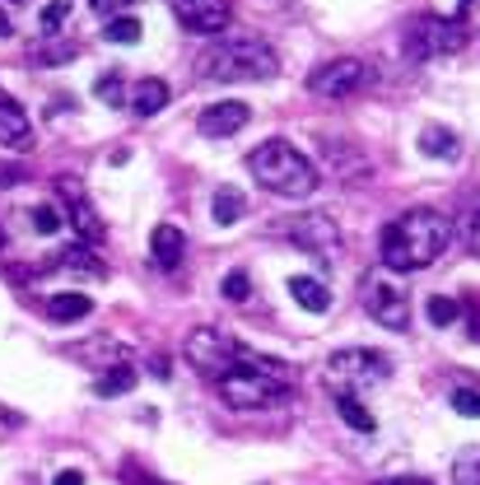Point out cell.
<instances>
[{
  "instance_id": "25",
  "label": "cell",
  "mask_w": 480,
  "mask_h": 485,
  "mask_svg": "<svg viewBox=\"0 0 480 485\" xmlns=\"http://www.w3.org/2000/svg\"><path fill=\"white\" fill-rule=\"evenodd\" d=\"M336 411H340V420L350 425V429H359V435H373V416L364 411V401H359V397L336 392Z\"/></svg>"
},
{
  "instance_id": "40",
  "label": "cell",
  "mask_w": 480,
  "mask_h": 485,
  "mask_svg": "<svg viewBox=\"0 0 480 485\" xmlns=\"http://www.w3.org/2000/svg\"><path fill=\"white\" fill-rule=\"evenodd\" d=\"M149 364H154V379H168V373H173V369H168V360H164V355H154V360H149Z\"/></svg>"
},
{
  "instance_id": "19",
  "label": "cell",
  "mask_w": 480,
  "mask_h": 485,
  "mask_svg": "<svg viewBox=\"0 0 480 485\" xmlns=\"http://www.w3.org/2000/svg\"><path fill=\"white\" fill-rule=\"evenodd\" d=\"M29 113H23V107L0 89V145H23L29 141Z\"/></svg>"
},
{
  "instance_id": "35",
  "label": "cell",
  "mask_w": 480,
  "mask_h": 485,
  "mask_svg": "<svg viewBox=\"0 0 480 485\" xmlns=\"http://www.w3.org/2000/svg\"><path fill=\"white\" fill-rule=\"evenodd\" d=\"M89 5H94L103 19H122V10H131L136 0H89Z\"/></svg>"
},
{
  "instance_id": "7",
  "label": "cell",
  "mask_w": 480,
  "mask_h": 485,
  "mask_svg": "<svg viewBox=\"0 0 480 485\" xmlns=\"http://www.w3.org/2000/svg\"><path fill=\"white\" fill-rule=\"evenodd\" d=\"M373 66L359 61V57H336V61H322L312 75H308V89L322 94V98H350V94H364L373 85Z\"/></svg>"
},
{
  "instance_id": "42",
  "label": "cell",
  "mask_w": 480,
  "mask_h": 485,
  "mask_svg": "<svg viewBox=\"0 0 480 485\" xmlns=\"http://www.w3.org/2000/svg\"><path fill=\"white\" fill-rule=\"evenodd\" d=\"M457 5H462V10H471V5H475V0H457Z\"/></svg>"
},
{
  "instance_id": "29",
  "label": "cell",
  "mask_w": 480,
  "mask_h": 485,
  "mask_svg": "<svg viewBox=\"0 0 480 485\" xmlns=\"http://www.w3.org/2000/svg\"><path fill=\"white\" fill-rule=\"evenodd\" d=\"M140 19H131V14H122V19H108V33H103V38H108V42H122V47H136L140 42Z\"/></svg>"
},
{
  "instance_id": "22",
  "label": "cell",
  "mask_w": 480,
  "mask_h": 485,
  "mask_svg": "<svg viewBox=\"0 0 480 485\" xmlns=\"http://www.w3.org/2000/svg\"><path fill=\"white\" fill-rule=\"evenodd\" d=\"M140 383V373L131 369V364H117V369H103L98 373V383H94V397H126L131 388Z\"/></svg>"
},
{
  "instance_id": "4",
  "label": "cell",
  "mask_w": 480,
  "mask_h": 485,
  "mask_svg": "<svg viewBox=\"0 0 480 485\" xmlns=\"http://www.w3.org/2000/svg\"><path fill=\"white\" fill-rule=\"evenodd\" d=\"M248 173L266 187L271 197H285V201H303L317 192V169L312 159L299 154L289 141H261L252 154H248Z\"/></svg>"
},
{
  "instance_id": "16",
  "label": "cell",
  "mask_w": 480,
  "mask_h": 485,
  "mask_svg": "<svg viewBox=\"0 0 480 485\" xmlns=\"http://www.w3.org/2000/svg\"><path fill=\"white\" fill-rule=\"evenodd\" d=\"M149 257H154L158 271H177V261L186 257V238H182V229H177V224H158V229L149 233Z\"/></svg>"
},
{
  "instance_id": "20",
  "label": "cell",
  "mask_w": 480,
  "mask_h": 485,
  "mask_svg": "<svg viewBox=\"0 0 480 485\" xmlns=\"http://www.w3.org/2000/svg\"><path fill=\"white\" fill-rule=\"evenodd\" d=\"M94 313V299L79 289H66V294H47V317L51 322H79Z\"/></svg>"
},
{
  "instance_id": "15",
  "label": "cell",
  "mask_w": 480,
  "mask_h": 485,
  "mask_svg": "<svg viewBox=\"0 0 480 485\" xmlns=\"http://www.w3.org/2000/svg\"><path fill=\"white\" fill-rule=\"evenodd\" d=\"M38 271H70V276H89V280H103L108 276V266H103L89 248H66V252H51V261H42Z\"/></svg>"
},
{
  "instance_id": "18",
  "label": "cell",
  "mask_w": 480,
  "mask_h": 485,
  "mask_svg": "<svg viewBox=\"0 0 480 485\" xmlns=\"http://www.w3.org/2000/svg\"><path fill=\"white\" fill-rule=\"evenodd\" d=\"M29 57L38 61V66H66V61H75L79 57V42L75 38H66V33H38V42L29 47Z\"/></svg>"
},
{
  "instance_id": "31",
  "label": "cell",
  "mask_w": 480,
  "mask_h": 485,
  "mask_svg": "<svg viewBox=\"0 0 480 485\" xmlns=\"http://www.w3.org/2000/svg\"><path fill=\"white\" fill-rule=\"evenodd\" d=\"M220 294H224L229 304H248V294H252L248 271H229V276H224V285H220Z\"/></svg>"
},
{
  "instance_id": "3",
  "label": "cell",
  "mask_w": 480,
  "mask_h": 485,
  "mask_svg": "<svg viewBox=\"0 0 480 485\" xmlns=\"http://www.w3.org/2000/svg\"><path fill=\"white\" fill-rule=\"evenodd\" d=\"M280 70V57L271 42H261L252 33H233V38H215L201 57H196V75L201 79H271Z\"/></svg>"
},
{
  "instance_id": "23",
  "label": "cell",
  "mask_w": 480,
  "mask_h": 485,
  "mask_svg": "<svg viewBox=\"0 0 480 485\" xmlns=\"http://www.w3.org/2000/svg\"><path fill=\"white\" fill-rule=\"evenodd\" d=\"M210 210H215V224L233 229L238 220H243L248 201H243V192H238V187H220V192H215V201H210Z\"/></svg>"
},
{
  "instance_id": "30",
  "label": "cell",
  "mask_w": 480,
  "mask_h": 485,
  "mask_svg": "<svg viewBox=\"0 0 480 485\" xmlns=\"http://www.w3.org/2000/svg\"><path fill=\"white\" fill-rule=\"evenodd\" d=\"M452 476H457V485H480V444L452 462Z\"/></svg>"
},
{
  "instance_id": "33",
  "label": "cell",
  "mask_w": 480,
  "mask_h": 485,
  "mask_svg": "<svg viewBox=\"0 0 480 485\" xmlns=\"http://www.w3.org/2000/svg\"><path fill=\"white\" fill-rule=\"evenodd\" d=\"M29 224H33L38 233H57L66 220H61V210H57V206H33V210H29Z\"/></svg>"
},
{
  "instance_id": "11",
  "label": "cell",
  "mask_w": 480,
  "mask_h": 485,
  "mask_svg": "<svg viewBox=\"0 0 480 485\" xmlns=\"http://www.w3.org/2000/svg\"><path fill=\"white\" fill-rule=\"evenodd\" d=\"M364 308L373 322H383L387 332H406L411 327V294H402L387 276H368L364 280Z\"/></svg>"
},
{
  "instance_id": "14",
  "label": "cell",
  "mask_w": 480,
  "mask_h": 485,
  "mask_svg": "<svg viewBox=\"0 0 480 485\" xmlns=\"http://www.w3.org/2000/svg\"><path fill=\"white\" fill-rule=\"evenodd\" d=\"M66 355L79 360V364H89V369H117V364H126V345L113 341V336H94V341L70 345Z\"/></svg>"
},
{
  "instance_id": "6",
  "label": "cell",
  "mask_w": 480,
  "mask_h": 485,
  "mask_svg": "<svg viewBox=\"0 0 480 485\" xmlns=\"http://www.w3.org/2000/svg\"><path fill=\"white\" fill-rule=\"evenodd\" d=\"M186 364H192L201 379H224V373L238 369V360H243V341H233L229 332H215V327H196L186 332V345H182Z\"/></svg>"
},
{
  "instance_id": "28",
  "label": "cell",
  "mask_w": 480,
  "mask_h": 485,
  "mask_svg": "<svg viewBox=\"0 0 480 485\" xmlns=\"http://www.w3.org/2000/svg\"><path fill=\"white\" fill-rule=\"evenodd\" d=\"M424 317H430L434 327H452V322L462 317V304L452 299V294H434V299L424 304Z\"/></svg>"
},
{
  "instance_id": "38",
  "label": "cell",
  "mask_w": 480,
  "mask_h": 485,
  "mask_svg": "<svg viewBox=\"0 0 480 485\" xmlns=\"http://www.w3.org/2000/svg\"><path fill=\"white\" fill-rule=\"evenodd\" d=\"M378 485H434V480H420V476H387Z\"/></svg>"
},
{
  "instance_id": "8",
  "label": "cell",
  "mask_w": 480,
  "mask_h": 485,
  "mask_svg": "<svg viewBox=\"0 0 480 485\" xmlns=\"http://www.w3.org/2000/svg\"><path fill=\"white\" fill-rule=\"evenodd\" d=\"M280 233H285L289 242H299L303 252H312L322 266H331V261L340 257V229H336L331 215H322V210L294 215L289 224H280Z\"/></svg>"
},
{
  "instance_id": "13",
  "label": "cell",
  "mask_w": 480,
  "mask_h": 485,
  "mask_svg": "<svg viewBox=\"0 0 480 485\" xmlns=\"http://www.w3.org/2000/svg\"><path fill=\"white\" fill-rule=\"evenodd\" d=\"M173 14L192 33H224L233 5H229V0H173Z\"/></svg>"
},
{
  "instance_id": "39",
  "label": "cell",
  "mask_w": 480,
  "mask_h": 485,
  "mask_svg": "<svg viewBox=\"0 0 480 485\" xmlns=\"http://www.w3.org/2000/svg\"><path fill=\"white\" fill-rule=\"evenodd\" d=\"M126 476H131V480H126V485H158V480H154V476H140V471H136V467H126Z\"/></svg>"
},
{
  "instance_id": "26",
  "label": "cell",
  "mask_w": 480,
  "mask_h": 485,
  "mask_svg": "<svg viewBox=\"0 0 480 485\" xmlns=\"http://www.w3.org/2000/svg\"><path fill=\"white\" fill-rule=\"evenodd\" d=\"M94 98H98L103 107H122V98H126V85H122V70H103V75L94 79Z\"/></svg>"
},
{
  "instance_id": "24",
  "label": "cell",
  "mask_w": 480,
  "mask_h": 485,
  "mask_svg": "<svg viewBox=\"0 0 480 485\" xmlns=\"http://www.w3.org/2000/svg\"><path fill=\"white\" fill-rule=\"evenodd\" d=\"M420 150L430 159H452V154H457V136H452L448 126H424L420 131Z\"/></svg>"
},
{
  "instance_id": "12",
  "label": "cell",
  "mask_w": 480,
  "mask_h": 485,
  "mask_svg": "<svg viewBox=\"0 0 480 485\" xmlns=\"http://www.w3.org/2000/svg\"><path fill=\"white\" fill-rule=\"evenodd\" d=\"M252 117V107L248 103H238V98H224V103H210L201 107V117H196V131L210 141H220V136H238V131L248 126Z\"/></svg>"
},
{
  "instance_id": "1",
  "label": "cell",
  "mask_w": 480,
  "mask_h": 485,
  "mask_svg": "<svg viewBox=\"0 0 480 485\" xmlns=\"http://www.w3.org/2000/svg\"><path fill=\"white\" fill-rule=\"evenodd\" d=\"M452 242V224L443 220L439 210H406L396 215L392 224H383V238H378V252H383V266L387 271H424L434 266Z\"/></svg>"
},
{
  "instance_id": "37",
  "label": "cell",
  "mask_w": 480,
  "mask_h": 485,
  "mask_svg": "<svg viewBox=\"0 0 480 485\" xmlns=\"http://www.w3.org/2000/svg\"><path fill=\"white\" fill-rule=\"evenodd\" d=\"M51 485H85V471H75V467H66L57 480H51Z\"/></svg>"
},
{
  "instance_id": "17",
  "label": "cell",
  "mask_w": 480,
  "mask_h": 485,
  "mask_svg": "<svg viewBox=\"0 0 480 485\" xmlns=\"http://www.w3.org/2000/svg\"><path fill=\"white\" fill-rule=\"evenodd\" d=\"M168 107V85L158 75H145L136 89H131V113L136 117H158Z\"/></svg>"
},
{
  "instance_id": "27",
  "label": "cell",
  "mask_w": 480,
  "mask_h": 485,
  "mask_svg": "<svg viewBox=\"0 0 480 485\" xmlns=\"http://www.w3.org/2000/svg\"><path fill=\"white\" fill-rule=\"evenodd\" d=\"M457 233H462V242L480 257V197H471L466 201V210L457 215Z\"/></svg>"
},
{
  "instance_id": "36",
  "label": "cell",
  "mask_w": 480,
  "mask_h": 485,
  "mask_svg": "<svg viewBox=\"0 0 480 485\" xmlns=\"http://www.w3.org/2000/svg\"><path fill=\"white\" fill-rule=\"evenodd\" d=\"M19 182H29V169L23 164H0V187H19Z\"/></svg>"
},
{
  "instance_id": "10",
  "label": "cell",
  "mask_w": 480,
  "mask_h": 485,
  "mask_svg": "<svg viewBox=\"0 0 480 485\" xmlns=\"http://www.w3.org/2000/svg\"><path fill=\"white\" fill-rule=\"evenodd\" d=\"M51 187H57V197H61V206H66V220H70L75 238H85V242H103V238H108V224L98 220V210H94V201H89V192H85V182L70 178V173H61Z\"/></svg>"
},
{
  "instance_id": "5",
  "label": "cell",
  "mask_w": 480,
  "mask_h": 485,
  "mask_svg": "<svg viewBox=\"0 0 480 485\" xmlns=\"http://www.w3.org/2000/svg\"><path fill=\"white\" fill-rule=\"evenodd\" d=\"M466 47V19H443V14H420L406 23V38H402V51L406 61H434V57H448V51H462Z\"/></svg>"
},
{
  "instance_id": "32",
  "label": "cell",
  "mask_w": 480,
  "mask_h": 485,
  "mask_svg": "<svg viewBox=\"0 0 480 485\" xmlns=\"http://www.w3.org/2000/svg\"><path fill=\"white\" fill-rule=\"evenodd\" d=\"M70 10H75V0H51V5L42 10V33H47V38L61 33V23L70 19Z\"/></svg>"
},
{
  "instance_id": "9",
  "label": "cell",
  "mask_w": 480,
  "mask_h": 485,
  "mask_svg": "<svg viewBox=\"0 0 480 485\" xmlns=\"http://www.w3.org/2000/svg\"><path fill=\"white\" fill-rule=\"evenodd\" d=\"M327 369H331V388L345 392L350 383L387 379V373H392V360L383 355V350H368V345H345V350H336V355L327 360Z\"/></svg>"
},
{
  "instance_id": "34",
  "label": "cell",
  "mask_w": 480,
  "mask_h": 485,
  "mask_svg": "<svg viewBox=\"0 0 480 485\" xmlns=\"http://www.w3.org/2000/svg\"><path fill=\"white\" fill-rule=\"evenodd\" d=\"M452 411L466 416V420H480V392L475 388H452Z\"/></svg>"
},
{
  "instance_id": "2",
  "label": "cell",
  "mask_w": 480,
  "mask_h": 485,
  "mask_svg": "<svg viewBox=\"0 0 480 485\" xmlns=\"http://www.w3.org/2000/svg\"><path fill=\"white\" fill-rule=\"evenodd\" d=\"M294 383L299 379H294V369H289L285 360L252 355V350L243 345L238 369L220 379V397L233 411H261V407H271V401H285L289 392H294Z\"/></svg>"
},
{
  "instance_id": "41",
  "label": "cell",
  "mask_w": 480,
  "mask_h": 485,
  "mask_svg": "<svg viewBox=\"0 0 480 485\" xmlns=\"http://www.w3.org/2000/svg\"><path fill=\"white\" fill-rule=\"evenodd\" d=\"M14 33V23H10V14H0V38H10Z\"/></svg>"
},
{
  "instance_id": "21",
  "label": "cell",
  "mask_w": 480,
  "mask_h": 485,
  "mask_svg": "<svg viewBox=\"0 0 480 485\" xmlns=\"http://www.w3.org/2000/svg\"><path fill=\"white\" fill-rule=\"evenodd\" d=\"M289 294H294V304L308 308V313H327L331 308V289L322 280H312V276H294L289 280Z\"/></svg>"
}]
</instances>
